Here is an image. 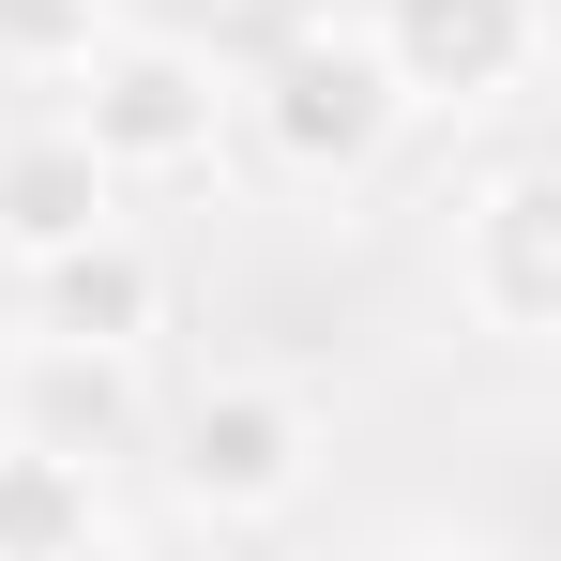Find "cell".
Returning <instances> with one entry per match:
<instances>
[{
  "label": "cell",
  "instance_id": "5",
  "mask_svg": "<svg viewBox=\"0 0 561 561\" xmlns=\"http://www.w3.org/2000/svg\"><path fill=\"white\" fill-rule=\"evenodd\" d=\"M410 122H470V106H516L547 61V0H379L365 15Z\"/></svg>",
  "mask_w": 561,
  "mask_h": 561
},
{
  "label": "cell",
  "instance_id": "3",
  "mask_svg": "<svg viewBox=\"0 0 561 561\" xmlns=\"http://www.w3.org/2000/svg\"><path fill=\"white\" fill-rule=\"evenodd\" d=\"M228 122H243V77L183 46V31H106L92 77H77V137H92L122 183H183L228 152Z\"/></svg>",
  "mask_w": 561,
  "mask_h": 561
},
{
  "label": "cell",
  "instance_id": "8",
  "mask_svg": "<svg viewBox=\"0 0 561 561\" xmlns=\"http://www.w3.org/2000/svg\"><path fill=\"white\" fill-rule=\"evenodd\" d=\"M31 334L152 350V334H168V259H152L137 228H106V243H77V259H46V274H31Z\"/></svg>",
  "mask_w": 561,
  "mask_h": 561
},
{
  "label": "cell",
  "instance_id": "2",
  "mask_svg": "<svg viewBox=\"0 0 561 561\" xmlns=\"http://www.w3.org/2000/svg\"><path fill=\"white\" fill-rule=\"evenodd\" d=\"M243 137L274 152L288 183H365L379 152L410 137V92H394V61H379L365 15H304L274 61L243 77Z\"/></svg>",
  "mask_w": 561,
  "mask_h": 561
},
{
  "label": "cell",
  "instance_id": "9",
  "mask_svg": "<svg viewBox=\"0 0 561 561\" xmlns=\"http://www.w3.org/2000/svg\"><path fill=\"white\" fill-rule=\"evenodd\" d=\"M0 561H106V470L0 440Z\"/></svg>",
  "mask_w": 561,
  "mask_h": 561
},
{
  "label": "cell",
  "instance_id": "1",
  "mask_svg": "<svg viewBox=\"0 0 561 561\" xmlns=\"http://www.w3.org/2000/svg\"><path fill=\"white\" fill-rule=\"evenodd\" d=\"M152 440H168V501H183L197 531H274L288 501L319 485V456H334L319 394H304V379H259V365L197 379Z\"/></svg>",
  "mask_w": 561,
  "mask_h": 561
},
{
  "label": "cell",
  "instance_id": "7",
  "mask_svg": "<svg viewBox=\"0 0 561 561\" xmlns=\"http://www.w3.org/2000/svg\"><path fill=\"white\" fill-rule=\"evenodd\" d=\"M106 228H122V168H106L77 122H15L0 137V259L46 274V259H77Z\"/></svg>",
  "mask_w": 561,
  "mask_h": 561
},
{
  "label": "cell",
  "instance_id": "11",
  "mask_svg": "<svg viewBox=\"0 0 561 561\" xmlns=\"http://www.w3.org/2000/svg\"><path fill=\"white\" fill-rule=\"evenodd\" d=\"M394 561H501V547H394Z\"/></svg>",
  "mask_w": 561,
  "mask_h": 561
},
{
  "label": "cell",
  "instance_id": "6",
  "mask_svg": "<svg viewBox=\"0 0 561 561\" xmlns=\"http://www.w3.org/2000/svg\"><path fill=\"white\" fill-rule=\"evenodd\" d=\"M168 410H152V350H92V334H15L0 365V440H46V456H137Z\"/></svg>",
  "mask_w": 561,
  "mask_h": 561
},
{
  "label": "cell",
  "instance_id": "10",
  "mask_svg": "<svg viewBox=\"0 0 561 561\" xmlns=\"http://www.w3.org/2000/svg\"><path fill=\"white\" fill-rule=\"evenodd\" d=\"M106 31H122V0H0V77H31V92H77Z\"/></svg>",
  "mask_w": 561,
  "mask_h": 561
},
{
  "label": "cell",
  "instance_id": "4",
  "mask_svg": "<svg viewBox=\"0 0 561 561\" xmlns=\"http://www.w3.org/2000/svg\"><path fill=\"white\" fill-rule=\"evenodd\" d=\"M456 319L501 350H561V168H485L456 197Z\"/></svg>",
  "mask_w": 561,
  "mask_h": 561
}]
</instances>
